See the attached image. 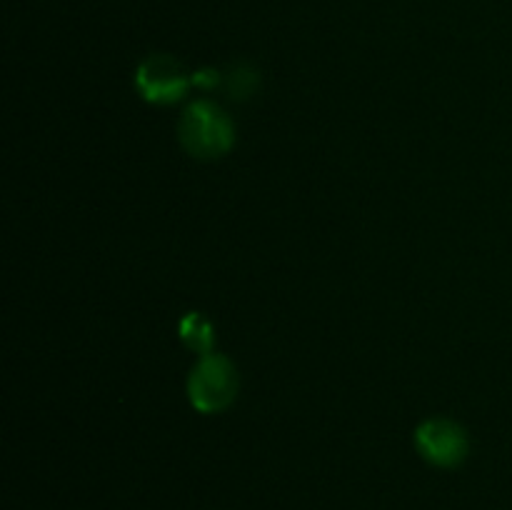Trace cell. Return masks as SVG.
<instances>
[{
  "mask_svg": "<svg viewBox=\"0 0 512 510\" xmlns=\"http://www.w3.org/2000/svg\"><path fill=\"white\" fill-rule=\"evenodd\" d=\"M178 138L193 158L213 160L228 153L235 130L220 105L210 103V100H195L180 118Z\"/></svg>",
  "mask_w": 512,
  "mask_h": 510,
  "instance_id": "cell-1",
  "label": "cell"
},
{
  "mask_svg": "<svg viewBox=\"0 0 512 510\" xmlns=\"http://www.w3.org/2000/svg\"><path fill=\"white\" fill-rule=\"evenodd\" d=\"M238 395V373L225 355H200L198 365L190 370L188 398L200 413H220Z\"/></svg>",
  "mask_w": 512,
  "mask_h": 510,
  "instance_id": "cell-2",
  "label": "cell"
},
{
  "mask_svg": "<svg viewBox=\"0 0 512 510\" xmlns=\"http://www.w3.org/2000/svg\"><path fill=\"white\" fill-rule=\"evenodd\" d=\"M190 83L193 78L185 73L180 60L165 53L148 55L135 73V88L150 103H178L188 93Z\"/></svg>",
  "mask_w": 512,
  "mask_h": 510,
  "instance_id": "cell-3",
  "label": "cell"
},
{
  "mask_svg": "<svg viewBox=\"0 0 512 510\" xmlns=\"http://www.w3.org/2000/svg\"><path fill=\"white\" fill-rule=\"evenodd\" d=\"M415 448L428 463L438 468H455L468 458V435L465 428L448 418H430L415 430Z\"/></svg>",
  "mask_w": 512,
  "mask_h": 510,
  "instance_id": "cell-4",
  "label": "cell"
},
{
  "mask_svg": "<svg viewBox=\"0 0 512 510\" xmlns=\"http://www.w3.org/2000/svg\"><path fill=\"white\" fill-rule=\"evenodd\" d=\"M180 338L188 345L190 350L200 355L210 353V345H213V325L208 323V318L200 313H188L180 320Z\"/></svg>",
  "mask_w": 512,
  "mask_h": 510,
  "instance_id": "cell-5",
  "label": "cell"
},
{
  "mask_svg": "<svg viewBox=\"0 0 512 510\" xmlns=\"http://www.w3.org/2000/svg\"><path fill=\"white\" fill-rule=\"evenodd\" d=\"M220 83L228 85L230 98L245 100L255 93V88H258V73H255L248 63H235L233 68L223 75Z\"/></svg>",
  "mask_w": 512,
  "mask_h": 510,
  "instance_id": "cell-6",
  "label": "cell"
}]
</instances>
